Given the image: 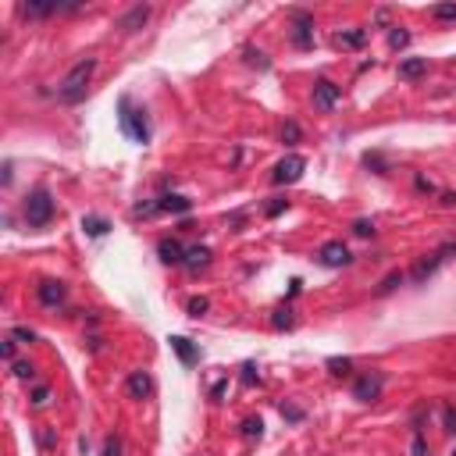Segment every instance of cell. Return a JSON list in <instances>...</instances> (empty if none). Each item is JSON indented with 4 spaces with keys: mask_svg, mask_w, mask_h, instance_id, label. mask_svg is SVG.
Instances as JSON below:
<instances>
[{
    "mask_svg": "<svg viewBox=\"0 0 456 456\" xmlns=\"http://www.w3.org/2000/svg\"><path fill=\"white\" fill-rule=\"evenodd\" d=\"M96 75V57H82V61L72 65V72L61 79V86H57V96H61L65 103H79L86 100V89Z\"/></svg>",
    "mask_w": 456,
    "mask_h": 456,
    "instance_id": "1",
    "label": "cell"
},
{
    "mask_svg": "<svg viewBox=\"0 0 456 456\" xmlns=\"http://www.w3.org/2000/svg\"><path fill=\"white\" fill-rule=\"evenodd\" d=\"M118 125H122V132H125L132 143H139V146H146V143H150V136H153L146 110H143V107H136L129 96H122V100H118Z\"/></svg>",
    "mask_w": 456,
    "mask_h": 456,
    "instance_id": "2",
    "label": "cell"
},
{
    "mask_svg": "<svg viewBox=\"0 0 456 456\" xmlns=\"http://www.w3.org/2000/svg\"><path fill=\"white\" fill-rule=\"evenodd\" d=\"M22 214H25L29 228H46V224L53 221V214H57L50 189H46V186H36V189L25 196V203H22Z\"/></svg>",
    "mask_w": 456,
    "mask_h": 456,
    "instance_id": "3",
    "label": "cell"
},
{
    "mask_svg": "<svg viewBox=\"0 0 456 456\" xmlns=\"http://www.w3.org/2000/svg\"><path fill=\"white\" fill-rule=\"evenodd\" d=\"M303 171H307V157L303 153H285L274 164V171H271V182L274 186H293V182L303 179Z\"/></svg>",
    "mask_w": 456,
    "mask_h": 456,
    "instance_id": "4",
    "label": "cell"
},
{
    "mask_svg": "<svg viewBox=\"0 0 456 456\" xmlns=\"http://www.w3.org/2000/svg\"><path fill=\"white\" fill-rule=\"evenodd\" d=\"M317 260H321L324 267H350V264H353V253H350L346 243L331 239V243H324V246L317 250Z\"/></svg>",
    "mask_w": 456,
    "mask_h": 456,
    "instance_id": "5",
    "label": "cell"
},
{
    "mask_svg": "<svg viewBox=\"0 0 456 456\" xmlns=\"http://www.w3.org/2000/svg\"><path fill=\"white\" fill-rule=\"evenodd\" d=\"M36 300H39L43 307H61V303L68 300V285L57 281V278H43V281L36 285Z\"/></svg>",
    "mask_w": 456,
    "mask_h": 456,
    "instance_id": "6",
    "label": "cell"
},
{
    "mask_svg": "<svg viewBox=\"0 0 456 456\" xmlns=\"http://www.w3.org/2000/svg\"><path fill=\"white\" fill-rule=\"evenodd\" d=\"M381 388H385V374H364L353 381V399H360V403H374V399H381Z\"/></svg>",
    "mask_w": 456,
    "mask_h": 456,
    "instance_id": "7",
    "label": "cell"
},
{
    "mask_svg": "<svg viewBox=\"0 0 456 456\" xmlns=\"http://www.w3.org/2000/svg\"><path fill=\"white\" fill-rule=\"evenodd\" d=\"M449 253H456V243H445V246H438V250H435V253H431L428 260H421V264H417V267L410 271V278H414L417 285H421V281H428V278H431V274L438 271V264H442V260H445Z\"/></svg>",
    "mask_w": 456,
    "mask_h": 456,
    "instance_id": "8",
    "label": "cell"
},
{
    "mask_svg": "<svg viewBox=\"0 0 456 456\" xmlns=\"http://www.w3.org/2000/svg\"><path fill=\"white\" fill-rule=\"evenodd\" d=\"M293 43L300 50L314 46V15L310 11H293Z\"/></svg>",
    "mask_w": 456,
    "mask_h": 456,
    "instance_id": "9",
    "label": "cell"
},
{
    "mask_svg": "<svg viewBox=\"0 0 456 456\" xmlns=\"http://www.w3.org/2000/svg\"><path fill=\"white\" fill-rule=\"evenodd\" d=\"M342 100V86H335L331 79H317L314 82V107L317 110H331Z\"/></svg>",
    "mask_w": 456,
    "mask_h": 456,
    "instance_id": "10",
    "label": "cell"
},
{
    "mask_svg": "<svg viewBox=\"0 0 456 456\" xmlns=\"http://www.w3.org/2000/svg\"><path fill=\"white\" fill-rule=\"evenodd\" d=\"M157 257L164 264H171V267H186V246H182V239H175V236L160 239L157 243Z\"/></svg>",
    "mask_w": 456,
    "mask_h": 456,
    "instance_id": "11",
    "label": "cell"
},
{
    "mask_svg": "<svg viewBox=\"0 0 456 456\" xmlns=\"http://www.w3.org/2000/svg\"><path fill=\"white\" fill-rule=\"evenodd\" d=\"M150 22V4H136V8H129L122 18H118V29L122 32H136V29H143Z\"/></svg>",
    "mask_w": 456,
    "mask_h": 456,
    "instance_id": "12",
    "label": "cell"
},
{
    "mask_svg": "<svg viewBox=\"0 0 456 456\" xmlns=\"http://www.w3.org/2000/svg\"><path fill=\"white\" fill-rule=\"evenodd\" d=\"M167 342H171V350H175V353H179V360H182L186 367H193V364H200V350L193 346V342H189V338H182V335H171Z\"/></svg>",
    "mask_w": 456,
    "mask_h": 456,
    "instance_id": "13",
    "label": "cell"
},
{
    "mask_svg": "<svg viewBox=\"0 0 456 456\" xmlns=\"http://www.w3.org/2000/svg\"><path fill=\"white\" fill-rule=\"evenodd\" d=\"M364 43H367V29H350V32L331 36V46H338V50H360Z\"/></svg>",
    "mask_w": 456,
    "mask_h": 456,
    "instance_id": "14",
    "label": "cell"
},
{
    "mask_svg": "<svg viewBox=\"0 0 456 456\" xmlns=\"http://www.w3.org/2000/svg\"><path fill=\"white\" fill-rule=\"evenodd\" d=\"M125 388H129V395H132V399H150L153 381H150V374H146V371H132V374H129V381H125Z\"/></svg>",
    "mask_w": 456,
    "mask_h": 456,
    "instance_id": "15",
    "label": "cell"
},
{
    "mask_svg": "<svg viewBox=\"0 0 456 456\" xmlns=\"http://www.w3.org/2000/svg\"><path fill=\"white\" fill-rule=\"evenodd\" d=\"M210 260H214L210 246H186V267L189 271H203V267H210Z\"/></svg>",
    "mask_w": 456,
    "mask_h": 456,
    "instance_id": "16",
    "label": "cell"
},
{
    "mask_svg": "<svg viewBox=\"0 0 456 456\" xmlns=\"http://www.w3.org/2000/svg\"><path fill=\"white\" fill-rule=\"evenodd\" d=\"M421 75H428V57H407V61L399 65V79L414 82V79H421Z\"/></svg>",
    "mask_w": 456,
    "mask_h": 456,
    "instance_id": "17",
    "label": "cell"
},
{
    "mask_svg": "<svg viewBox=\"0 0 456 456\" xmlns=\"http://www.w3.org/2000/svg\"><path fill=\"white\" fill-rule=\"evenodd\" d=\"M189 210H193V200H186L179 193L160 196V214H189Z\"/></svg>",
    "mask_w": 456,
    "mask_h": 456,
    "instance_id": "18",
    "label": "cell"
},
{
    "mask_svg": "<svg viewBox=\"0 0 456 456\" xmlns=\"http://www.w3.org/2000/svg\"><path fill=\"white\" fill-rule=\"evenodd\" d=\"M82 232L93 236V239H100V236L110 232V221H107V217H96V214H86V217H82Z\"/></svg>",
    "mask_w": 456,
    "mask_h": 456,
    "instance_id": "19",
    "label": "cell"
},
{
    "mask_svg": "<svg viewBox=\"0 0 456 456\" xmlns=\"http://www.w3.org/2000/svg\"><path fill=\"white\" fill-rule=\"evenodd\" d=\"M328 371H331L335 378H350L353 360H350V357H331V360H328Z\"/></svg>",
    "mask_w": 456,
    "mask_h": 456,
    "instance_id": "20",
    "label": "cell"
},
{
    "mask_svg": "<svg viewBox=\"0 0 456 456\" xmlns=\"http://www.w3.org/2000/svg\"><path fill=\"white\" fill-rule=\"evenodd\" d=\"M395 285H403V271H388V274L381 278V285H378L374 293H378V296H388V293L395 289Z\"/></svg>",
    "mask_w": 456,
    "mask_h": 456,
    "instance_id": "21",
    "label": "cell"
},
{
    "mask_svg": "<svg viewBox=\"0 0 456 456\" xmlns=\"http://www.w3.org/2000/svg\"><path fill=\"white\" fill-rule=\"evenodd\" d=\"M271 324L281 331V328H293V324H296V317H293V310H289V307H278V310H274V317H271Z\"/></svg>",
    "mask_w": 456,
    "mask_h": 456,
    "instance_id": "22",
    "label": "cell"
},
{
    "mask_svg": "<svg viewBox=\"0 0 456 456\" xmlns=\"http://www.w3.org/2000/svg\"><path fill=\"white\" fill-rule=\"evenodd\" d=\"M157 214H160V200H146L132 207V217H157Z\"/></svg>",
    "mask_w": 456,
    "mask_h": 456,
    "instance_id": "23",
    "label": "cell"
},
{
    "mask_svg": "<svg viewBox=\"0 0 456 456\" xmlns=\"http://www.w3.org/2000/svg\"><path fill=\"white\" fill-rule=\"evenodd\" d=\"M186 310H189V317H203V314L210 310V300H207V296H193V300L186 303Z\"/></svg>",
    "mask_w": 456,
    "mask_h": 456,
    "instance_id": "24",
    "label": "cell"
},
{
    "mask_svg": "<svg viewBox=\"0 0 456 456\" xmlns=\"http://www.w3.org/2000/svg\"><path fill=\"white\" fill-rule=\"evenodd\" d=\"M11 374L22 378V381H32V378H36V367H32L29 360H15V364H11Z\"/></svg>",
    "mask_w": 456,
    "mask_h": 456,
    "instance_id": "25",
    "label": "cell"
},
{
    "mask_svg": "<svg viewBox=\"0 0 456 456\" xmlns=\"http://www.w3.org/2000/svg\"><path fill=\"white\" fill-rule=\"evenodd\" d=\"M407 43H410V32H407V29H399V25H395V29L388 32V46H392V50H403Z\"/></svg>",
    "mask_w": 456,
    "mask_h": 456,
    "instance_id": "26",
    "label": "cell"
},
{
    "mask_svg": "<svg viewBox=\"0 0 456 456\" xmlns=\"http://www.w3.org/2000/svg\"><path fill=\"white\" fill-rule=\"evenodd\" d=\"M29 403H32V407H46V403H50V385H36V388L29 392Z\"/></svg>",
    "mask_w": 456,
    "mask_h": 456,
    "instance_id": "27",
    "label": "cell"
},
{
    "mask_svg": "<svg viewBox=\"0 0 456 456\" xmlns=\"http://www.w3.org/2000/svg\"><path fill=\"white\" fill-rule=\"evenodd\" d=\"M243 435H246V438H260V435H264V421H260V417H246V421H243Z\"/></svg>",
    "mask_w": 456,
    "mask_h": 456,
    "instance_id": "28",
    "label": "cell"
},
{
    "mask_svg": "<svg viewBox=\"0 0 456 456\" xmlns=\"http://www.w3.org/2000/svg\"><path fill=\"white\" fill-rule=\"evenodd\" d=\"M364 164H367V167H374V175H388V164H385V157H381V153H364Z\"/></svg>",
    "mask_w": 456,
    "mask_h": 456,
    "instance_id": "29",
    "label": "cell"
},
{
    "mask_svg": "<svg viewBox=\"0 0 456 456\" xmlns=\"http://www.w3.org/2000/svg\"><path fill=\"white\" fill-rule=\"evenodd\" d=\"M36 442H39V449H43V452H50V449L57 445V435H53L50 428H39V431H36Z\"/></svg>",
    "mask_w": 456,
    "mask_h": 456,
    "instance_id": "30",
    "label": "cell"
},
{
    "mask_svg": "<svg viewBox=\"0 0 456 456\" xmlns=\"http://www.w3.org/2000/svg\"><path fill=\"white\" fill-rule=\"evenodd\" d=\"M431 18H438V22H456V4H438V8H431Z\"/></svg>",
    "mask_w": 456,
    "mask_h": 456,
    "instance_id": "31",
    "label": "cell"
},
{
    "mask_svg": "<svg viewBox=\"0 0 456 456\" xmlns=\"http://www.w3.org/2000/svg\"><path fill=\"white\" fill-rule=\"evenodd\" d=\"M103 456H122V438L118 435H107L103 438Z\"/></svg>",
    "mask_w": 456,
    "mask_h": 456,
    "instance_id": "32",
    "label": "cell"
},
{
    "mask_svg": "<svg viewBox=\"0 0 456 456\" xmlns=\"http://www.w3.org/2000/svg\"><path fill=\"white\" fill-rule=\"evenodd\" d=\"M281 417L289 421V424H300V421H303V410L293 407V403H281Z\"/></svg>",
    "mask_w": 456,
    "mask_h": 456,
    "instance_id": "33",
    "label": "cell"
},
{
    "mask_svg": "<svg viewBox=\"0 0 456 456\" xmlns=\"http://www.w3.org/2000/svg\"><path fill=\"white\" fill-rule=\"evenodd\" d=\"M281 210H289V200H281V196H274V200L264 207V214H267V217H278Z\"/></svg>",
    "mask_w": 456,
    "mask_h": 456,
    "instance_id": "34",
    "label": "cell"
},
{
    "mask_svg": "<svg viewBox=\"0 0 456 456\" xmlns=\"http://www.w3.org/2000/svg\"><path fill=\"white\" fill-rule=\"evenodd\" d=\"M300 136H303V132H300L296 122H285V129H281V139H285V143H300Z\"/></svg>",
    "mask_w": 456,
    "mask_h": 456,
    "instance_id": "35",
    "label": "cell"
},
{
    "mask_svg": "<svg viewBox=\"0 0 456 456\" xmlns=\"http://www.w3.org/2000/svg\"><path fill=\"white\" fill-rule=\"evenodd\" d=\"M353 232H357L360 239H367V236H374V224H371L367 217H360V221H353Z\"/></svg>",
    "mask_w": 456,
    "mask_h": 456,
    "instance_id": "36",
    "label": "cell"
},
{
    "mask_svg": "<svg viewBox=\"0 0 456 456\" xmlns=\"http://www.w3.org/2000/svg\"><path fill=\"white\" fill-rule=\"evenodd\" d=\"M246 57H250V65H257V68H267V57H264L260 50H253V46H246Z\"/></svg>",
    "mask_w": 456,
    "mask_h": 456,
    "instance_id": "37",
    "label": "cell"
},
{
    "mask_svg": "<svg viewBox=\"0 0 456 456\" xmlns=\"http://www.w3.org/2000/svg\"><path fill=\"white\" fill-rule=\"evenodd\" d=\"M410 449H414V456H428V445H424V435H421V431H414V442H410Z\"/></svg>",
    "mask_w": 456,
    "mask_h": 456,
    "instance_id": "38",
    "label": "cell"
},
{
    "mask_svg": "<svg viewBox=\"0 0 456 456\" xmlns=\"http://www.w3.org/2000/svg\"><path fill=\"white\" fill-rule=\"evenodd\" d=\"M11 338H18V342H36V331H32V328H15Z\"/></svg>",
    "mask_w": 456,
    "mask_h": 456,
    "instance_id": "39",
    "label": "cell"
},
{
    "mask_svg": "<svg viewBox=\"0 0 456 456\" xmlns=\"http://www.w3.org/2000/svg\"><path fill=\"white\" fill-rule=\"evenodd\" d=\"M253 381H260L257 367H253V364H243V385H253Z\"/></svg>",
    "mask_w": 456,
    "mask_h": 456,
    "instance_id": "40",
    "label": "cell"
},
{
    "mask_svg": "<svg viewBox=\"0 0 456 456\" xmlns=\"http://www.w3.org/2000/svg\"><path fill=\"white\" fill-rule=\"evenodd\" d=\"M442 421H445V431H456V410L452 407H442Z\"/></svg>",
    "mask_w": 456,
    "mask_h": 456,
    "instance_id": "41",
    "label": "cell"
},
{
    "mask_svg": "<svg viewBox=\"0 0 456 456\" xmlns=\"http://www.w3.org/2000/svg\"><path fill=\"white\" fill-rule=\"evenodd\" d=\"M15 342H18V338H4V346H0V350H4V360H8V364H15Z\"/></svg>",
    "mask_w": 456,
    "mask_h": 456,
    "instance_id": "42",
    "label": "cell"
},
{
    "mask_svg": "<svg viewBox=\"0 0 456 456\" xmlns=\"http://www.w3.org/2000/svg\"><path fill=\"white\" fill-rule=\"evenodd\" d=\"M414 186H417L421 193H431V189H435V186H431V182H428L424 175H417V179H414Z\"/></svg>",
    "mask_w": 456,
    "mask_h": 456,
    "instance_id": "43",
    "label": "cell"
},
{
    "mask_svg": "<svg viewBox=\"0 0 456 456\" xmlns=\"http://www.w3.org/2000/svg\"><path fill=\"white\" fill-rule=\"evenodd\" d=\"M224 388H228V381H217V385H214V392H210V395H214V399H221V395H224Z\"/></svg>",
    "mask_w": 456,
    "mask_h": 456,
    "instance_id": "44",
    "label": "cell"
},
{
    "mask_svg": "<svg viewBox=\"0 0 456 456\" xmlns=\"http://www.w3.org/2000/svg\"><path fill=\"white\" fill-rule=\"evenodd\" d=\"M456 203V193H442V207H452Z\"/></svg>",
    "mask_w": 456,
    "mask_h": 456,
    "instance_id": "45",
    "label": "cell"
},
{
    "mask_svg": "<svg viewBox=\"0 0 456 456\" xmlns=\"http://www.w3.org/2000/svg\"><path fill=\"white\" fill-rule=\"evenodd\" d=\"M452 456H456V452H452Z\"/></svg>",
    "mask_w": 456,
    "mask_h": 456,
    "instance_id": "46",
    "label": "cell"
}]
</instances>
